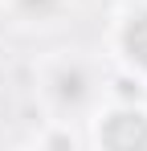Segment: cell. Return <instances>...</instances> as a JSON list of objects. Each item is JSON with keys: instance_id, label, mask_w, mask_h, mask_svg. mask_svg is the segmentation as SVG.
Listing matches in <instances>:
<instances>
[{"instance_id": "1", "label": "cell", "mask_w": 147, "mask_h": 151, "mask_svg": "<svg viewBox=\"0 0 147 151\" xmlns=\"http://www.w3.org/2000/svg\"><path fill=\"white\" fill-rule=\"evenodd\" d=\"M102 143L106 147H143L147 143V119L143 114H115L102 127Z\"/></svg>"}, {"instance_id": "2", "label": "cell", "mask_w": 147, "mask_h": 151, "mask_svg": "<svg viewBox=\"0 0 147 151\" xmlns=\"http://www.w3.org/2000/svg\"><path fill=\"white\" fill-rule=\"evenodd\" d=\"M122 41H127V53H131L139 65H147V12H143V17H135V21L127 25Z\"/></svg>"}, {"instance_id": "3", "label": "cell", "mask_w": 147, "mask_h": 151, "mask_svg": "<svg viewBox=\"0 0 147 151\" xmlns=\"http://www.w3.org/2000/svg\"><path fill=\"white\" fill-rule=\"evenodd\" d=\"M61 98H82V74H61Z\"/></svg>"}, {"instance_id": "4", "label": "cell", "mask_w": 147, "mask_h": 151, "mask_svg": "<svg viewBox=\"0 0 147 151\" xmlns=\"http://www.w3.org/2000/svg\"><path fill=\"white\" fill-rule=\"evenodd\" d=\"M24 4H29V8H33V4H49V0H24Z\"/></svg>"}]
</instances>
